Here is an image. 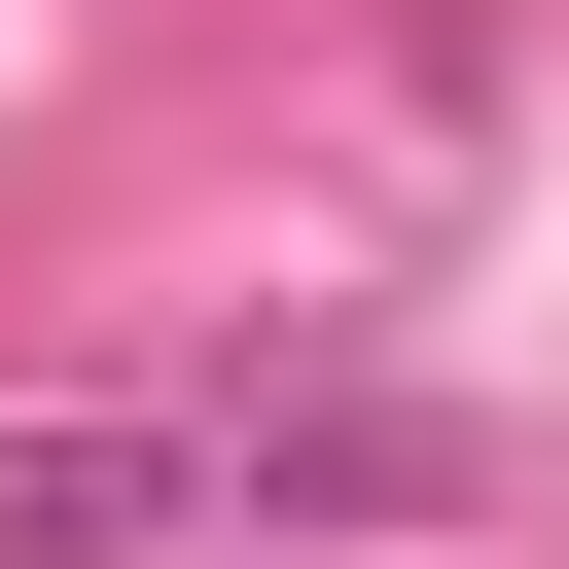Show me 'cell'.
<instances>
[{
	"instance_id": "obj_1",
	"label": "cell",
	"mask_w": 569,
	"mask_h": 569,
	"mask_svg": "<svg viewBox=\"0 0 569 569\" xmlns=\"http://www.w3.org/2000/svg\"><path fill=\"white\" fill-rule=\"evenodd\" d=\"M213 498V427H142V391H71V427H0V569H142Z\"/></svg>"
}]
</instances>
